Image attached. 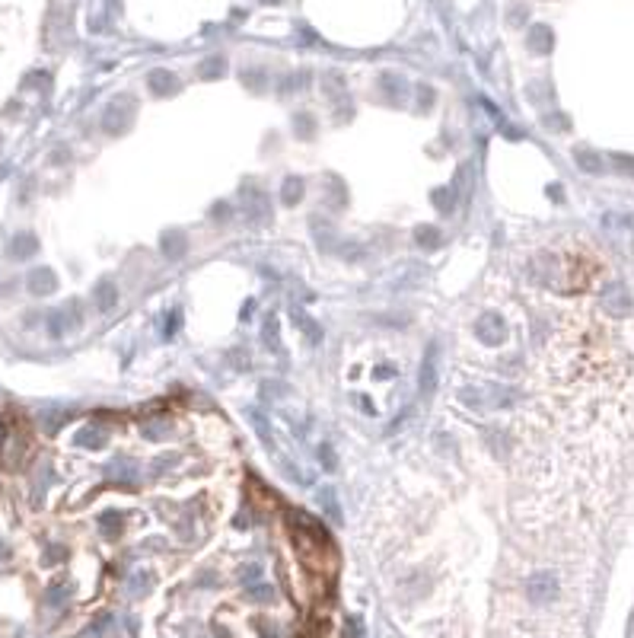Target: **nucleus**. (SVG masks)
Returning <instances> with one entry per match:
<instances>
[{
  "instance_id": "obj_20",
  "label": "nucleus",
  "mask_w": 634,
  "mask_h": 638,
  "mask_svg": "<svg viewBox=\"0 0 634 638\" xmlns=\"http://www.w3.org/2000/svg\"><path fill=\"white\" fill-rule=\"evenodd\" d=\"M258 578H262V568H258V565H246V568L239 571V581L242 584H256Z\"/></svg>"
},
{
  "instance_id": "obj_26",
  "label": "nucleus",
  "mask_w": 634,
  "mask_h": 638,
  "mask_svg": "<svg viewBox=\"0 0 634 638\" xmlns=\"http://www.w3.org/2000/svg\"><path fill=\"white\" fill-rule=\"evenodd\" d=\"M262 638H281V632L275 625H262Z\"/></svg>"
},
{
  "instance_id": "obj_7",
  "label": "nucleus",
  "mask_w": 634,
  "mask_h": 638,
  "mask_svg": "<svg viewBox=\"0 0 634 638\" xmlns=\"http://www.w3.org/2000/svg\"><path fill=\"white\" fill-rule=\"evenodd\" d=\"M35 249H39V240H35L32 233H16L13 243H10V256L16 259V262H22V259L35 256Z\"/></svg>"
},
{
  "instance_id": "obj_22",
  "label": "nucleus",
  "mask_w": 634,
  "mask_h": 638,
  "mask_svg": "<svg viewBox=\"0 0 634 638\" xmlns=\"http://www.w3.org/2000/svg\"><path fill=\"white\" fill-rule=\"evenodd\" d=\"M265 341L277 348V326H275V323H268V326H265Z\"/></svg>"
},
{
  "instance_id": "obj_19",
  "label": "nucleus",
  "mask_w": 634,
  "mask_h": 638,
  "mask_svg": "<svg viewBox=\"0 0 634 638\" xmlns=\"http://www.w3.org/2000/svg\"><path fill=\"white\" fill-rule=\"evenodd\" d=\"M109 472L118 478V482H134V478H138V472H134L131 466H124V463H112Z\"/></svg>"
},
{
  "instance_id": "obj_24",
  "label": "nucleus",
  "mask_w": 634,
  "mask_h": 638,
  "mask_svg": "<svg viewBox=\"0 0 634 638\" xmlns=\"http://www.w3.org/2000/svg\"><path fill=\"white\" fill-rule=\"evenodd\" d=\"M176 329H179V313H173V319L166 323V339H169V335H176Z\"/></svg>"
},
{
  "instance_id": "obj_18",
  "label": "nucleus",
  "mask_w": 634,
  "mask_h": 638,
  "mask_svg": "<svg viewBox=\"0 0 634 638\" xmlns=\"http://www.w3.org/2000/svg\"><path fill=\"white\" fill-rule=\"evenodd\" d=\"M249 600H256V604H268L275 600V590L268 584H256V587H249Z\"/></svg>"
},
{
  "instance_id": "obj_21",
  "label": "nucleus",
  "mask_w": 634,
  "mask_h": 638,
  "mask_svg": "<svg viewBox=\"0 0 634 638\" xmlns=\"http://www.w3.org/2000/svg\"><path fill=\"white\" fill-rule=\"evenodd\" d=\"M61 559H67V549L48 546V552H45V565H55V562H61Z\"/></svg>"
},
{
  "instance_id": "obj_13",
  "label": "nucleus",
  "mask_w": 634,
  "mask_h": 638,
  "mask_svg": "<svg viewBox=\"0 0 634 638\" xmlns=\"http://www.w3.org/2000/svg\"><path fill=\"white\" fill-rule=\"evenodd\" d=\"M281 198H284V204H297L300 198H303V182H300V179H293V176H290V179L284 182V192H281Z\"/></svg>"
},
{
  "instance_id": "obj_3",
  "label": "nucleus",
  "mask_w": 634,
  "mask_h": 638,
  "mask_svg": "<svg viewBox=\"0 0 634 638\" xmlns=\"http://www.w3.org/2000/svg\"><path fill=\"white\" fill-rule=\"evenodd\" d=\"M600 304L609 316H628V313H631V297H628V291L621 285H609L606 291H602Z\"/></svg>"
},
{
  "instance_id": "obj_23",
  "label": "nucleus",
  "mask_w": 634,
  "mask_h": 638,
  "mask_svg": "<svg viewBox=\"0 0 634 638\" xmlns=\"http://www.w3.org/2000/svg\"><path fill=\"white\" fill-rule=\"evenodd\" d=\"M194 584H198V587H214V584H217V578L211 575V571H207V575H201V578H198V581H194Z\"/></svg>"
},
{
  "instance_id": "obj_11",
  "label": "nucleus",
  "mask_w": 634,
  "mask_h": 638,
  "mask_svg": "<svg viewBox=\"0 0 634 638\" xmlns=\"http://www.w3.org/2000/svg\"><path fill=\"white\" fill-rule=\"evenodd\" d=\"M185 236H182V233H176V230H173V233H166L163 236V252H166V256H169V259H179L182 256V252H185Z\"/></svg>"
},
{
  "instance_id": "obj_4",
  "label": "nucleus",
  "mask_w": 634,
  "mask_h": 638,
  "mask_svg": "<svg viewBox=\"0 0 634 638\" xmlns=\"http://www.w3.org/2000/svg\"><path fill=\"white\" fill-rule=\"evenodd\" d=\"M418 383H421V393H434V386H437V348L434 345L428 348V358L421 364Z\"/></svg>"
},
{
  "instance_id": "obj_5",
  "label": "nucleus",
  "mask_w": 634,
  "mask_h": 638,
  "mask_svg": "<svg viewBox=\"0 0 634 638\" xmlns=\"http://www.w3.org/2000/svg\"><path fill=\"white\" fill-rule=\"evenodd\" d=\"M29 291L32 294H51L58 287V278H55V271L51 268H35L32 275H29Z\"/></svg>"
},
{
  "instance_id": "obj_17",
  "label": "nucleus",
  "mask_w": 634,
  "mask_h": 638,
  "mask_svg": "<svg viewBox=\"0 0 634 638\" xmlns=\"http://www.w3.org/2000/svg\"><path fill=\"white\" fill-rule=\"evenodd\" d=\"M319 504L325 507V514H329V517H341V511H338V501H335V492H331V488H322V492H319Z\"/></svg>"
},
{
  "instance_id": "obj_15",
  "label": "nucleus",
  "mask_w": 634,
  "mask_h": 638,
  "mask_svg": "<svg viewBox=\"0 0 634 638\" xmlns=\"http://www.w3.org/2000/svg\"><path fill=\"white\" fill-rule=\"evenodd\" d=\"M64 329H67V310H55V313H51V319H48L51 339H61Z\"/></svg>"
},
{
  "instance_id": "obj_10",
  "label": "nucleus",
  "mask_w": 634,
  "mask_h": 638,
  "mask_svg": "<svg viewBox=\"0 0 634 638\" xmlns=\"http://www.w3.org/2000/svg\"><path fill=\"white\" fill-rule=\"evenodd\" d=\"M150 587H153V575H150V571H134L131 581H128V590H131V597L150 594Z\"/></svg>"
},
{
  "instance_id": "obj_9",
  "label": "nucleus",
  "mask_w": 634,
  "mask_h": 638,
  "mask_svg": "<svg viewBox=\"0 0 634 638\" xmlns=\"http://www.w3.org/2000/svg\"><path fill=\"white\" fill-rule=\"evenodd\" d=\"M293 323H297V326L303 329V335L312 341V345H316V341L322 339V329H319V323H316V319H310V316H306L303 310H293Z\"/></svg>"
},
{
  "instance_id": "obj_14",
  "label": "nucleus",
  "mask_w": 634,
  "mask_h": 638,
  "mask_svg": "<svg viewBox=\"0 0 634 638\" xmlns=\"http://www.w3.org/2000/svg\"><path fill=\"white\" fill-rule=\"evenodd\" d=\"M77 441H80L83 447H103L105 444V434L99 428H83L80 434H77Z\"/></svg>"
},
{
  "instance_id": "obj_16",
  "label": "nucleus",
  "mask_w": 634,
  "mask_h": 638,
  "mask_svg": "<svg viewBox=\"0 0 634 638\" xmlns=\"http://www.w3.org/2000/svg\"><path fill=\"white\" fill-rule=\"evenodd\" d=\"M45 604L55 606V610H58V606H64V604H67V587H64V584H51L48 594H45Z\"/></svg>"
},
{
  "instance_id": "obj_8",
  "label": "nucleus",
  "mask_w": 634,
  "mask_h": 638,
  "mask_svg": "<svg viewBox=\"0 0 634 638\" xmlns=\"http://www.w3.org/2000/svg\"><path fill=\"white\" fill-rule=\"evenodd\" d=\"M99 533L105 536V540H115L118 533H121V514H115V511H105V514H99Z\"/></svg>"
},
{
  "instance_id": "obj_25",
  "label": "nucleus",
  "mask_w": 634,
  "mask_h": 638,
  "mask_svg": "<svg viewBox=\"0 0 634 638\" xmlns=\"http://www.w3.org/2000/svg\"><path fill=\"white\" fill-rule=\"evenodd\" d=\"M319 453H322V457H325V463H329L325 469H335V453H331V447H322Z\"/></svg>"
},
{
  "instance_id": "obj_6",
  "label": "nucleus",
  "mask_w": 634,
  "mask_h": 638,
  "mask_svg": "<svg viewBox=\"0 0 634 638\" xmlns=\"http://www.w3.org/2000/svg\"><path fill=\"white\" fill-rule=\"evenodd\" d=\"M93 304H96L99 313H109L118 304V287L112 281H99V287L93 291Z\"/></svg>"
},
{
  "instance_id": "obj_12",
  "label": "nucleus",
  "mask_w": 634,
  "mask_h": 638,
  "mask_svg": "<svg viewBox=\"0 0 634 638\" xmlns=\"http://www.w3.org/2000/svg\"><path fill=\"white\" fill-rule=\"evenodd\" d=\"M418 243L424 249H440L443 240H440V230L437 227H418Z\"/></svg>"
},
{
  "instance_id": "obj_2",
  "label": "nucleus",
  "mask_w": 634,
  "mask_h": 638,
  "mask_svg": "<svg viewBox=\"0 0 634 638\" xmlns=\"http://www.w3.org/2000/svg\"><path fill=\"white\" fill-rule=\"evenodd\" d=\"M475 339L482 345H501L507 339V323H503L501 313H482L475 319Z\"/></svg>"
},
{
  "instance_id": "obj_1",
  "label": "nucleus",
  "mask_w": 634,
  "mask_h": 638,
  "mask_svg": "<svg viewBox=\"0 0 634 638\" xmlns=\"http://www.w3.org/2000/svg\"><path fill=\"white\" fill-rule=\"evenodd\" d=\"M523 590H526V600H529L532 606H552L561 597V578H558V571H548V568L532 571V575L526 578Z\"/></svg>"
}]
</instances>
